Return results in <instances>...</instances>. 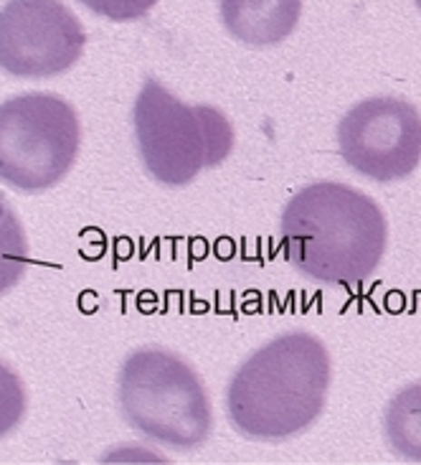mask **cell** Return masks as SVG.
Masks as SVG:
<instances>
[{
  "mask_svg": "<svg viewBox=\"0 0 421 465\" xmlns=\"http://www.w3.org/2000/svg\"><path fill=\"white\" fill-rule=\"evenodd\" d=\"M388 224L368 193L318 181L299 189L282 212V252L298 272L325 285H358L378 270Z\"/></svg>",
  "mask_w": 421,
  "mask_h": 465,
  "instance_id": "6da1fadb",
  "label": "cell"
},
{
  "mask_svg": "<svg viewBox=\"0 0 421 465\" xmlns=\"http://www.w3.org/2000/svg\"><path fill=\"white\" fill-rule=\"evenodd\" d=\"M84 46V25L62 0H8L0 8V69L5 74H64L82 59Z\"/></svg>",
  "mask_w": 421,
  "mask_h": 465,
  "instance_id": "52a82bcc",
  "label": "cell"
},
{
  "mask_svg": "<svg viewBox=\"0 0 421 465\" xmlns=\"http://www.w3.org/2000/svg\"><path fill=\"white\" fill-rule=\"evenodd\" d=\"M79 3L102 18H110L114 24L137 21L158 5V0H79Z\"/></svg>",
  "mask_w": 421,
  "mask_h": 465,
  "instance_id": "7c38bea8",
  "label": "cell"
},
{
  "mask_svg": "<svg viewBox=\"0 0 421 465\" xmlns=\"http://www.w3.org/2000/svg\"><path fill=\"white\" fill-rule=\"evenodd\" d=\"M142 165L162 186L181 189L234 151L231 120L210 104H186L155 79H145L132 110Z\"/></svg>",
  "mask_w": 421,
  "mask_h": 465,
  "instance_id": "277c9868",
  "label": "cell"
},
{
  "mask_svg": "<svg viewBox=\"0 0 421 465\" xmlns=\"http://www.w3.org/2000/svg\"><path fill=\"white\" fill-rule=\"evenodd\" d=\"M28 270V237L8 199L0 193V295L13 290Z\"/></svg>",
  "mask_w": 421,
  "mask_h": 465,
  "instance_id": "30bf717a",
  "label": "cell"
},
{
  "mask_svg": "<svg viewBox=\"0 0 421 465\" xmlns=\"http://www.w3.org/2000/svg\"><path fill=\"white\" fill-rule=\"evenodd\" d=\"M25 410H28V394H25L24 379L13 371L11 364L0 359V440L24 422Z\"/></svg>",
  "mask_w": 421,
  "mask_h": 465,
  "instance_id": "8fae6325",
  "label": "cell"
},
{
  "mask_svg": "<svg viewBox=\"0 0 421 465\" xmlns=\"http://www.w3.org/2000/svg\"><path fill=\"white\" fill-rule=\"evenodd\" d=\"M82 125L69 102L24 92L0 102V183L21 193L59 186L74 168Z\"/></svg>",
  "mask_w": 421,
  "mask_h": 465,
  "instance_id": "5b68a950",
  "label": "cell"
},
{
  "mask_svg": "<svg viewBox=\"0 0 421 465\" xmlns=\"http://www.w3.org/2000/svg\"><path fill=\"white\" fill-rule=\"evenodd\" d=\"M333 384L328 346L289 331L249 356L226 387L229 420L251 440H287L322 415Z\"/></svg>",
  "mask_w": 421,
  "mask_h": 465,
  "instance_id": "7a4b0ae2",
  "label": "cell"
},
{
  "mask_svg": "<svg viewBox=\"0 0 421 465\" xmlns=\"http://www.w3.org/2000/svg\"><path fill=\"white\" fill-rule=\"evenodd\" d=\"M223 28L244 46H277L295 34L302 0H219Z\"/></svg>",
  "mask_w": 421,
  "mask_h": 465,
  "instance_id": "ba28073f",
  "label": "cell"
},
{
  "mask_svg": "<svg viewBox=\"0 0 421 465\" xmlns=\"http://www.w3.org/2000/svg\"><path fill=\"white\" fill-rule=\"evenodd\" d=\"M384 435L394 453L421 463V381L394 394L384 412Z\"/></svg>",
  "mask_w": 421,
  "mask_h": 465,
  "instance_id": "9c48e42d",
  "label": "cell"
},
{
  "mask_svg": "<svg viewBox=\"0 0 421 465\" xmlns=\"http://www.w3.org/2000/svg\"><path fill=\"white\" fill-rule=\"evenodd\" d=\"M338 148L360 176L376 183L401 181L421 161V113L401 97H368L343 114Z\"/></svg>",
  "mask_w": 421,
  "mask_h": 465,
  "instance_id": "8992f818",
  "label": "cell"
},
{
  "mask_svg": "<svg viewBox=\"0 0 421 465\" xmlns=\"http://www.w3.org/2000/svg\"><path fill=\"white\" fill-rule=\"evenodd\" d=\"M117 402L130 428L165 448L196 450L213 430L209 394L196 369L161 346L137 349L124 359Z\"/></svg>",
  "mask_w": 421,
  "mask_h": 465,
  "instance_id": "3957f363",
  "label": "cell"
},
{
  "mask_svg": "<svg viewBox=\"0 0 421 465\" xmlns=\"http://www.w3.org/2000/svg\"><path fill=\"white\" fill-rule=\"evenodd\" d=\"M414 3H416V8H419V11H421V0H414Z\"/></svg>",
  "mask_w": 421,
  "mask_h": 465,
  "instance_id": "4fadbf2b",
  "label": "cell"
}]
</instances>
